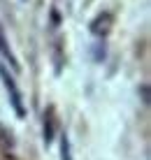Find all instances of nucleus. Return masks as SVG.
I'll return each instance as SVG.
<instances>
[{"instance_id": "f257e3e1", "label": "nucleus", "mask_w": 151, "mask_h": 160, "mask_svg": "<svg viewBox=\"0 0 151 160\" xmlns=\"http://www.w3.org/2000/svg\"><path fill=\"white\" fill-rule=\"evenodd\" d=\"M0 79H3V84H5V91H7V95H9V102H12V107L16 109V114H19V116H23L26 109H23V102H21L19 86H16V81L9 77V72L3 68V65H0Z\"/></svg>"}, {"instance_id": "f03ea898", "label": "nucleus", "mask_w": 151, "mask_h": 160, "mask_svg": "<svg viewBox=\"0 0 151 160\" xmlns=\"http://www.w3.org/2000/svg\"><path fill=\"white\" fill-rule=\"evenodd\" d=\"M54 130H56L54 109H47V114H44V142H51L54 139Z\"/></svg>"}, {"instance_id": "7ed1b4c3", "label": "nucleus", "mask_w": 151, "mask_h": 160, "mask_svg": "<svg viewBox=\"0 0 151 160\" xmlns=\"http://www.w3.org/2000/svg\"><path fill=\"white\" fill-rule=\"evenodd\" d=\"M0 53H3L5 58L9 60V63L16 68V60H14V56H12V51L7 49V40H5V32H3V28H0Z\"/></svg>"}, {"instance_id": "20e7f679", "label": "nucleus", "mask_w": 151, "mask_h": 160, "mask_svg": "<svg viewBox=\"0 0 151 160\" xmlns=\"http://www.w3.org/2000/svg\"><path fill=\"white\" fill-rule=\"evenodd\" d=\"M60 160H72L70 158V142H68V137H63V142H60Z\"/></svg>"}]
</instances>
